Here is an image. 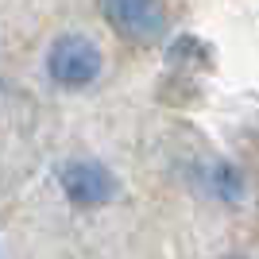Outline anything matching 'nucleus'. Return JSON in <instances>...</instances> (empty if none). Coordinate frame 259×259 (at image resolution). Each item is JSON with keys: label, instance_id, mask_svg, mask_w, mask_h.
I'll use <instances>...</instances> for the list:
<instances>
[{"label": "nucleus", "instance_id": "obj_3", "mask_svg": "<svg viewBox=\"0 0 259 259\" xmlns=\"http://www.w3.org/2000/svg\"><path fill=\"white\" fill-rule=\"evenodd\" d=\"M101 12L132 43H155L166 31V12L159 0H101Z\"/></svg>", "mask_w": 259, "mask_h": 259}, {"label": "nucleus", "instance_id": "obj_4", "mask_svg": "<svg viewBox=\"0 0 259 259\" xmlns=\"http://www.w3.org/2000/svg\"><path fill=\"white\" fill-rule=\"evenodd\" d=\"M209 182H213V194L225 197V201H236L240 194H244V178H240L228 162H221V166H213V174H209Z\"/></svg>", "mask_w": 259, "mask_h": 259}, {"label": "nucleus", "instance_id": "obj_2", "mask_svg": "<svg viewBox=\"0 0 259 259\" xmlns=\"http://www.w3.org/2000/svg\"><path fill=\"white\" fill-rule=\"evenodd\" d=\"M58 182H62V194L74 201L77 209H97V205H108L116 197V174L101 166L93 159H74L58 170Z\"/></svg>", "mask_w": 259, "mask_h": 259}, {"label": "nucleus", "instance_id": "obj_1", "mask_svg": "<svg viewBox=\"0 0 259 259\" xmlns=\"http://www.w3.org/2000/svg\"><path fill=\"white\" fill-rule=\"evenodd\" d=\"M47 74H51L54 85L62 89H85L97 81L101 74V51L97 43L81 31H70V35H58L47 51Z\"/></svg>", "mask_w": 259, "mask_h": 259}]
</instances>
